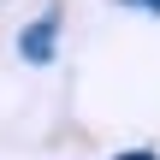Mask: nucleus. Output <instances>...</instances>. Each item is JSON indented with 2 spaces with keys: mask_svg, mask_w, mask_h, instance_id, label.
<instances>
[{
  "mask_svg": "<svg viewBox=\"0 0 160 160\" xmlns=\"http://www.w3.org/2000/svg\"><path fill=\"white\" fill-rule=\"evenodd\" d=\"M53 30H59V18H36V24L18 36V53H24L30 65H48V59H53Z\"/></svg>",
  "mask_w": 160,
  "mask_h": 160,
  "instance_id": "nucleus-1",
  "label": "nucleus"
},
{
  "mask_svg": "<svg viewBox=\"0 0 160 160\" xmlns=\"http://www.w3.org/2000/svg\"><path fill=\"white\" fill-rule=\"evenodd\" d=\"M119 160H154V154H148V148H131V154H119Z\"/></svg>",
  "mask_w": 160,
  "mask_h": 160,
  "instance_id": "nucleus-2",
  "label": "nucleus"
},
{
  "mask_svg": "<svg viewBox=\"0 0 160 160\" xmlns=\"http://www.w3.org/2000/svg\"><path fill=\"white\" fill-rule=\"evenodd\" d=\"M131 6H142V12H160V0H131Z\"/></svg>",
  "mask_w": 160,
  "mask_h": 160,
  "instance_id": "nucleus-3",
  "label": "nucleus"
}]
</instances>
